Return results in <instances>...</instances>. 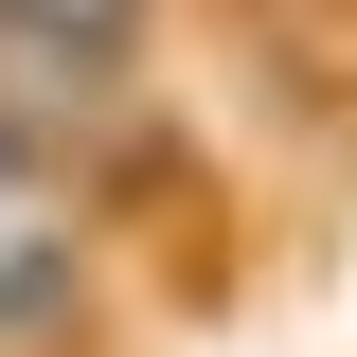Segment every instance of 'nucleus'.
<instances>
[{
  "instance_id": "1",
  "label": "nucleus",
  "mask_w": 357,
  "mask_h": 357,
  "mask_svg": "<svg viewBox=\"0 0 357 357\" xmlns=\"http://www.w3.org/2000/svg\"><path fill=\"white\" fill-rule=\"evenodd\" d=\"M0 161L54 178L107 250H126L143 197H178V107L143 89V54H89L54 18H0Z\"/></svg>"
},
{
  "instance_id": "2",
  "label": "nucleus",
  "mask_w": 357,
  "mask_h": 357,
  "mask_svg": "<svg viewBox=\"0 0 357 357\" xmlns=\"http://www.w3.org/2000/svg\"><path fill=\"white\" fill-rule=\"evenodd\" d=\"M0 18H54V36H89V54H161V0H0Z\"/></svg>"
}]
</instances>
